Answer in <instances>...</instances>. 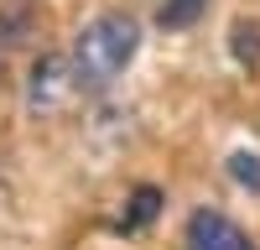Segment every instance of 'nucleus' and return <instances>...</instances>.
I'll use <instances>...</instances> for the list:
<instances>
[{"instance_id": "obj_1", "label": "nucleus", "mask_w": 260, "mask_h": 250, "mask_svg": "<svg viewBox=\"0 0 260 250\" xmlns=\"http://www.w3.org/2000/svg\"><path fill=\"white\" fill-rule=\"evenodd\" d=\"M136 47H141V21L125 16V11H110L89 21L73 42V73H78V89H104L115 83L130 63H136Z\"/></svg>"}, {"instance_id": "obj_2", "label": "nucleus", "mask_w": 260, "mask_h": 250, "mask_svg": "<svg viewBox=\"0 0 260 250\" xmlns=\"http://www.w3.org/2000/svg\"><path fill=\"white\" fill-rule=\"evenodd\" d=\"M73 89H78L73 57L47 52V57H37V68H31V78H26V104H31V115H57L62 104L73 99Z\"/></svg>"}, {"instance_id": "obj_3", "label": "nucleus", "mask_w": 260, "mask_h": 250, "mask_svg": "<svg viewBox=\"0 0 260 250\" xmlns=\"http://www.w3.org/2000/svg\"><path fill=\"white\" fill-rule=\"evenodd\" d=\"M187 250H255V240L219 208H198L187 219Z\"/></svg>"}, {"instance_id": "obj_4", "label": "nucleus", "mask_w": 260, "mask_h": 250, "mask_svg": "<svg viewBox=\"0 0 260 250\" xmlns=\"http://www.w3.org/2000/svg\"><path fill=\"white\" fill-rule=\"evenodd\" d=\"M156 214H161V188H136V198H130V208H125L120 229H146Z\"/></svg>"}, {"instance_id": "obj_5", "label": "nucleus", "mask_w": 260, "mask_h": 250, "mask_svg": "<svg viewBox=\"0 0 260 250\" xmlns=\"http://www.w3.org/2000/svg\"><path fill=\"white\" fill-rule=\"evenodd\" d=\"M203 6L208 0H167V6L156 11V26L161 32H182V26H192V21L203 16Z\"/></svg>"}, {"instance_id": "obj_6", "label": "nucleus", "mask_w": 260, "mask_h": 250, "mask_svg": "<svg viewBox=\"0 0 260 250\" xmlns=\"http://www.w3.org/2000/svg\"><path fill=\"white\" fill-rule=\"evenodd\" d=\"M224 167H229V177L240 182L245 193H260V157H255V151H229Z\"/></svg>"}, {"instance_id": "obj_7", "label": "nucleus", "mask_w": 260, "mask_h": 250, "mask_svg": "<svg viewBox=\"0 0 260 250\" xmlns=\"http://www.w3.org/2000/svg\"><path fill=\"white\" fill-rule=\"evenodd\" d=\"M234 52H240V63H260V26H250V21H240L234 26Z\"/></svg>"}]
</instances>
